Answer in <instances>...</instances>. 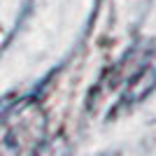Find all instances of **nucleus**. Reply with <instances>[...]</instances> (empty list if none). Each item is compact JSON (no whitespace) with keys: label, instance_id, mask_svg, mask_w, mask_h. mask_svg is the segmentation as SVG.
<instances>
[{"label":"nucleus","instance_id":"obj_1","mask_svg":"<svg viewBox=\"0 0 156 156\" xmlns=\"http://www.w3.org/2000/svg\"><path fill=\"white\" fill-rule=\"evenodd\" d=\"M135 65H130V58L124 61L121 70V105L124 103H140L156 89V51L142 54Z\"/></svg>","mask_w":156,"mask_h":156}]
</instances>
